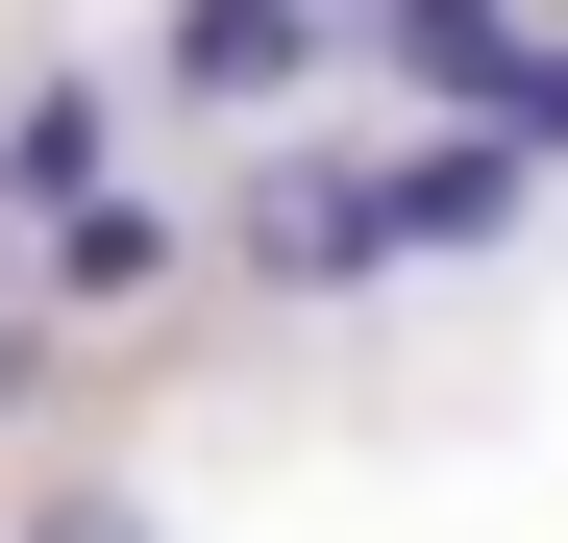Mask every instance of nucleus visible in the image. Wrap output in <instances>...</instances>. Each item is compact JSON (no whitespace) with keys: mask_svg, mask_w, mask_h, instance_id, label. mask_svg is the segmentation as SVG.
<instances>
[{"mask_svg":"<svg viewBox=\"0 0 568 543\" xmlns=\"http://www.w3.org/2000/svg\"><path fill=\"white\" fill-rule=\"evenodd\" d=\"M371 50L420 100H469L495 148H568V25H519V0H371Z\"/></svg>","mask_w":568,"mask_h":543,"instance_id":"obj_1","label":"nucleus"},{"mask_svg":"<svg viewBox=\"0 0 568 543\" xmlns=\"http://www.w3.org/2000/svg\"><path fill=\"white\" fill-rule=\"evenodd\" d=\"M223 247L272 272V297H346V272H396V247H420V173H322V148H272Z\"/></svg>","mask_w":568,"mask_h":543,"instance_id":"obj_2","label":"nucleus"},{"mask_svg":"<svg viewBox=\"0 0 568 543\" xmlns=\"http://www.w3.org/2000/svg\"><path fill=\"white\" fill-rule=\"evenodd\" d=\"M322 50H346V0H173V100H223V124H272Z\"/></svg>","mask_w":568,"mask_h":543,"instance_id":"obj_3","label":"nucleus"},{"mask_svg":"<svg viewBox=\"0 0 568 543\" xmlns=\"http://www.w3.org/2000/svg\"><path fill=\"white\" fill-rule=\"evenodd\" d=\"M124 297H173V223L149 198H50V321H124Z\"/></svg>","mask_w":568,"mask_h":543,"instance_id":"obj_4","label":"nucleus"},{"mask_svg":"<svg viewBox=\"0 0 568 543\" xmlns=\"http://www.w3.org/2000/svg\"><path fill=\"white\" fill-rule=\"evenodd\" d=\"M26 198H100V74H26V124H0Z\"/></svg>","mask_w":568,"mask_h":543,"instance_id":"obj_5","label":"nucleus"},{"mask_svg":"<svg viewBox=\"0 0 568 543\" xmlns=\"http://www.w3.org/2000/svg\"><path fill=\"white\" fill-rule=\"evenodd\" d=\"M26 543H149V519H124V494H50V519H26Z\"/></svg>","mask_w":568,"mask_h":543,"instance_id":"obj_6","label":"nucleus"}]
</instances>
